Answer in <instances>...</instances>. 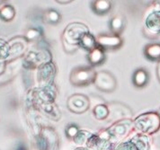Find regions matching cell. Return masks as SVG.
I'll return each mask as SVG.
<instances>
[{"label": "cell", "instance_id": "6da1fadb", "mask_svg": "<svg viewBox=\"0 0 160 150\" xmlns=\"http://www.w3.org/2000/svg\"><path fill=\"white\" fill-rule=\"evenodd\" d=\"M134 129L144 135H152L160 129V115L157 112H147L138 116L134 121Z\"/></svg>", "mask_w": 160, "mask_h": 150}, {"label": "cell", "instance_id": "7a4b0ae2", "mask_svg": "<svg viewBox=\"0 0 160 150\" xmlns=\"http://www.w3.org/2000/svg\"><path fill=\"white\" fill-rule=\"evenodd\" d=\"M51 62V51L44 48L28 50L22 57V65L26 69H38L41 66Z\"/></svg>", "mask_w": 160, "mask_h": 150}, {"label": "cell", "instance_id": "3957f363", "mask_svg": "<svg viewBox=\"0 0 160 150\" xmlns=\"http://www.w3.org/2000/svg\"><path fill=\"white\" fill-rule=\"evenodd\" d=\"M114 146L115 144L112 141L108 129H102L96 134H93L87 144L88 149L91 150H113Z\"/></svg>", "mask_w": 160, "mask_h": 150}, {"label": "cell", "instance_id": "277c9868", "mask_svg": "<svg viewBox=\"0 0 160 150\" xmlns=\"http://www.w3.org/2000/svg\"><path fill=\"white\" fill-rule=\"evenodd\" d=\"M58 134L51 127L41 129L35 138L38 150H55L58 147Z\"/></svg>", "mask_w": 160, "mask_h": 150}, {"label": "cell", "instance_id": "5b68a950", "mask_svg": "<svg viewBox=\"0 0 160 150\" xmlns=\"http://www.w3.org/2000/svg\"><path fill=\"white\" fill-rule=\"evenodd\" d=\"M96 72L91 67H78L70 73V83L73 86H85L95 82Z\"/></svg>", "mask_w": 160, "mask_h": 150}, {"label": "cell", "instance_id": "8992f818", "mask_svg": "<svg viewBox=\"0 0 160 150\" xmlns=\"http://www.w3.org/2000/svg\"><path fill=\"white\" fill-rule=\"evenodd\" d=\"M89 32L87 25L81 22H72L68 24L63 32V42L69 46L79 45L83 36Z\"/></svg>", "mask_w": 160, "mask_h": 150}, {"label": "cell", "instance_id": "52a82bcc", "mask_svg": "<svg viewBox=\"0 0 160 150\" xmlns=\"http://www.w3.org/2000/svg\"><path fill=\"white\" fill-rule=\"evenodd\" d=\"M28 42L23 36H15L8 41L9 54L7 62L10 63L17 60L21 57H23L28 49Z\"/></svg>", "mask_w": 160, "mask_h": 150}, {"label": "cell", "instance_id": "ba28073f", "mask_svg": "<svg viewBox=\"0 0 160 150\" xmlns=\"http://www.w3.org/2000/svg\"><path fill=\"white\" fill-rule=\"evenodd\" d=\"M108 130L112 136V141L114 144H116L117 142H120L124 138L128 137V135L132 133L133 130H135L134 122L131 119L122 120L115 122L112 127H110Z\"/></svg>", "mask_w": 160, "mask_h": 150}, {"label": "cell", "instance_id": "9c48e42d", "mask_svg": "<svg viewBox=\"0 0 160 150\" xmlns=\"http://www.w3.org/2000/svg\"><path fill=\"white\" fill-rule=\"evenodd\" d=\"M37 72V80L40 87L53 86V80L56 74V68L52 62L41 66Z\"/></svg>", "mask_w": 160, "mask_h": 150}, {"label": "cell", "instance_id": "30bf717a", "mask_svg": "<svg viewBox=\"0 0 160 150\" xmlns=\"http://www.w3.org/2000/svg\"><path fill=\"white\" fill-rule=\"evenodd\" d=\"M95 86L102 92L110 93L116 88V79L108 71H100L96 73L95 82Z\"/></svg>", "mask_w": 160, "mask_h": 150}, {"label": "cell", "instance_id": "8fae6325", "mask_svg": "<svg viewBox=\"0 0 160 150\" xmlns=\"http://www.w3.org/2000/svg\"><path fill=\"white\" fill-rule=\"evenodd\" d=\"M68 108L74 113H83L87 112L90 106V101L88 96L81 93H76L71 95L68 100Z\"/></svg>", "mask_w": 160, "mask_h": 150}, {"label": "cell", "instance_id": "7c38bea8", "mask_svg": "<svg viewBox=\"0 0 160 150\" xmlns=\"http://www.w3.org/2000/svg\"><path fill=\"white\" fill-rule=\"evenodd\" d=\"M107 106L109 108L110 113H114V114L109 115L108 120L110 121L114 120L115 122H119L122 120L129 119L131 116V112L130 111V109H128L121 103L111 102L107 104Z\"/></svg>", "mask_w": 160, "mask_h": 150}, {"label": "cell", "instance_id": "4fadbf2b", "mask_svg": "<svg viewBox=\"0 0 160 150\" xmlns=\"http://www.w3.org/2000/svg\"><path fill=\"white\" fill-rule=\"evenodd\" d=\"M97 43L104 50H116L122 45V39L115 34H101L97 37Z\"/></svg>", "mask_w": 160, "mask_h": 150}, {"label": "cell", "instance_id": "5bb4252c", "mask_svg": "<svg viewBox=\"0 0 160 150\" xmlns=\"http://www.w3.org/2000/svg\"><path fill=\"white\" fill-rule=\"evenodd\" d=\"M147 30L152 34H160V12L152 11L147 16L145 21Z\"/></svg>", "mask_w": 160, "mask_h": 150}, {"label": "cell", "instance_id": "9a60e30c", "mask_svg": "<svg viewBox=\"0 0 160 150\" xmlns=\"http://www.w3.org/2000/svg\"><path fill=\"white\" fill-rule=\"evenodd\" d=\"M36 107L53 121H58L60 118V112L58 110V105H56L54 102L40 103L36 105Z\"/></svg>", "mask_w": 160, "mask_h": 150}, {"label": "cell", "instance_id": "2e32d148", "mask_svg": "<svg viewBox=\"0 0 160 150\" xmlns=\"http://www.w3.org/2000/svg\"><path fill=\"white\" fill-rule=\"evenodd\" d=\"M88 61L92 66H99L105 60V50L101 46H97L95 49L88 52Z\"/></svg>", "mask_w": 160, "mask_h": 150}, {"label": "cell", "instance_id": "e0dca14e", "mask_svg": "<svg viewBox=\"0 0 160 150\" xmlns=\"http://www.w3.org/2000/svg\"><path fill=\"white\" fill-rule=\"evenodd\" d=\"M126 25V20L122 14H117L113 15L110 20V29L115 35H120Z\"/></svg>", "mask_w": 160, "mask_h": 150}, {"label": "cell", "instance_id": "ac0fdd59", "mask_svg": "<svg viewBox=\"0 0 160 150\" xmlns=\"http://www.w3.org/2000/svg\"><path fill=\"white\" fill-rule=\"evenodd\" d=\"M15 7L8 2H0V19L4 22H11L15 19Z\"/></svg>", "mask_w": 160, "mask_h": 150}, {"label": "cell", "instance_id": "d6986e66", "mask_svg": "<svg viewBox=\"0 0 160 150\" xmlns=\"http://www.w3.org/2000/svg\"><path fill=\"white\" fill-rule=\"evenodd\" d=\"M148 71L144 69V68H138L133 74V78H132V81L134 86H137L138 88L144 87L148 82Z\"/></svg>", "mask_w": 160, "mask_h": 150}, {"label": "cell", "instance_id": "ffe728a7", "mask_svg": "<svg viewBox=\"0 0 160 150\" xmlns=\"http://www.w3.org/2000/svg\"><path fill=\"white\" fill-rule=\"evenodd\" d=\"M92 9L96 14H106L112 9V3L108 0H96L91 4Z\"/></svg>", "mask_w": 160, "mask_h": 150}, {"label": "cell", "instance_id": "44dd1931", "mask_svg": "<svg viewBox=\"0 0 160 150\" xmlns=\"http://www.w3.org/2000/svg\"><path fill=\"white\" fill-rule=\"evenodd\" d=\"M144 54L146 58L152 61H160V44L150 43L145 47Z\"/></svg>", "mask_w": 160, "mask_h": 150}, {"label": "cell", "instance_id": "7402d4cb", "mask_svg": "<svg viewBox=\"0 0 160 150\" xmlns=\"http://www.w3.org/2000/svg\"><path fill=\"white\" fill-rule=\"evenodd\" d=\"M42 34H43V32L41 28L30 27L24 32L23 37L26 39L28 42H35L40 41V39L42 37Z\"/></svg>", "mask_w": 160, "mask_h": 150}, {"label": "cell", "instance_id": "603a6c76", "mask_svg": "<svg viewBox=\"0 0 160 150\" xmlns=\"http://www.w3.org/2000/svg\"><path fill=\"white\" fill-rule=\"evenodd\" d=\"M79 46H81L82 48H84L85 50H87L89 52V51L95 49L98 46V43H97V41L95 40V37L90 32H88L83 36L79 43Z\"/></svg>", "mask_w": 160, "mask_h": 150}, {"label": "cell", "instance_id": "cb8c5ba5", "mask_svg": "<svg viewBox=\"0 0 160 150\" xmlns=\"http://www.w3.org/2000/svg\"><path fill=\"white\" fill-rule=\"evenodd\" d=\"M43 21L49 24H57L61 20V15L55 9H47L42 14Z\"/></svg>", "mask_w": 160, "mask_h": 150}, {"label": "cell", "instance_id": "d4e9b609", "mask_svg": "<svg viewBox=\"0 0 160 150\" xmlns=\"http://www.w3.org/2000/svg\"><path fill=\"white\" fill-rule=\"evenodd\" d=\"M94 116L99 121L107 120L110 114V111L106 104H97L93 110Z\"/></svg>", "mask_w": 160, "mask_h": 150}, {"label": "cell", "instance_id": "484cf974", "mask_svg": "<svg viewBox=\"0 0 160 150\" xmlns=\"http://www.w3.org/2000/svg\"><path fill=\"white\" fill-rule=\"evenodd\" d=\"M92 136H93V134L91 132L88 131V130H79L78 134L73 139V141L76 144H78V145L88 144V140L91 138Z\"/></svg>", "mask_w": 160, "mask_h": 150}, {"label": "cell", "instance_id": "4316f807", "mask_svg": "<svg viewBox=\"0 0 160 150\" xmlns=\"http://www.w3.org/2000/svg\"><path fill=\"white\" fill-rule=\"evenodd\" d=\"M79 130V128L76 124H69L66 128V136L68 137L69 139H72L73 140L77 137V135L78 134Z\"/></svg>", "mask_w": 160, "mask_h": 150}, {"label": "cell", "instance_id": "83f0119b", "mask_svg": "<svg viewBox=\"0 0 160 150\" xmlns=\"http://www.w3.org/2000/svg\"><path fill=\"white\" fill-rule=\"evenodd\" d=\"M9 54V45L8 42L0 39V59L7 60Z\"/></svg>", "mask_w": 160, "mask_h": 150}, {"label": "cell", "instance_id": "f1b7e54d", "mask_svg": "<svg viewBox=\"0 0 160 150\" xmlns=\"http://www.w3.org/2000/svg\"><path fill=\"white\" fill-rule=\"evenodd\" d=\"M115 150H139V148L137 147V145L131 139L129 141L120 144Z\"/></svg>", "mask_w": 160, "mask_h": 150}, {"label": "cell", "instance_id": "f546056e", "mask_svg": "<svg viewBox=\"0 0 160 150\" xmlns=\"http://www.w3.org/2000/svg\"><path fill=\"white\" fill-rule=\"evenodd\" d=\"M8 62L7 60H4V59H0V77L6 72L7 70V68H8Z\"/></svg>", "mask_w": 160, "mask_h": 150}, {"label": "cell", "instance_id": "4dcf8cb0", "mask_svg": "<svg viewBox=\"0 0 160 150\" xmlns=\"http://www.w3.org/2000/svg\"><path fill=\"white\" fill-rule=\"evenodd\" d=\"M153 11H158L160 12V0L153 2Z\"/></svg>", "mask_w": 160, "mask_h": 150}, {"label": "cell", "instance_id": "1f68e13d", "mask_svg": "<svg viewBox=\"0 0 160 150\" xmlns=\"http://www.w3.org/2000/svg\"><path fill=\"white\" fill-rule=\"evenodd\" d=\"M158 79H159V82H160V61L158 62Z\"/></svg>", "mask_w": 160, "mask_h": 150}, {"label": "cell", "instance_id": "d6a6232c", "mask_svg": "<svg viewBox=\"0 0 160 150\" xmlns=\"http://www.w3.org/2000/svg\"><path fill=\"white\" fill-rule=\"evenodd\" d=\"M57 3H59V4H68V3H71V1H60V0H58Z\"/></svg>", "mask_w": 160, "mask_h": 150}, {"label": "cell", "instance_id": "836d02e7", "mask_svg": "<svg viewBox=\"0 0 160 150\" xmlns=\"http://www.w3.org/2000/svg\"><path fill=\"white\" fill-rule=\"evenodd\" d=\"M75 150H89L88 148H76Z\"/></svg>", "mask_w": 160, "mask_h": 150}]
</instances>
